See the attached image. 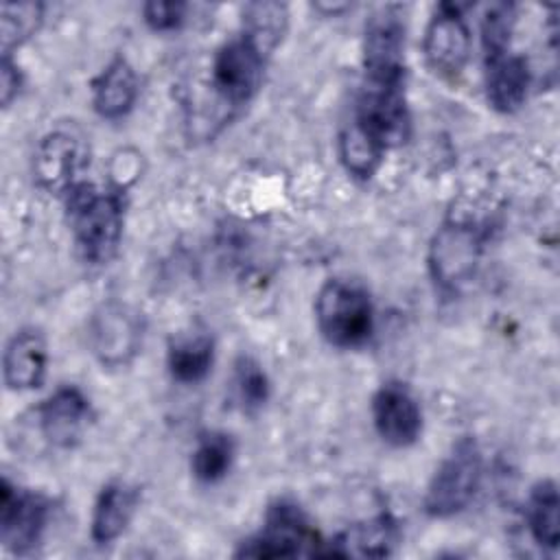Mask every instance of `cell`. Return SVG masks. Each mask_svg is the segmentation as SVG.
Instances as JSON below:
<instances>
[{"instance_id": "cell-15", "label": "cell", "mask_w": 560, "mask_h": 560, "mask_svg": "<svg viewBox=\"0 0 560 560\" xmlns=\"http://www.w3.org/2000/svg\"><path fill=\"white\" fill-rule=\"evenodd\" d=\"M483 88L492 109L501 114L518 112L532 88L529 61L512 50L483 57Z\"/></svg>"}, {"instance_id": "cell-21", "label": "cell", "mask_w": 560, "mask_h": 560, "mask_svg": "<svg viewBox=\"0 0 560 560\" xmlns=\"http://www.w3.org/2000/svg\"><path fill=\"white\" fill-rule=\"evenodd\" d=\"M527 529L540 549H558L560 542V494L553 479H540L527 497Z\"/></svg>"}, {"instance_id": "cell-26", "label": "cell", "mask_w": 560, "mask_h": 560, "mask_svg": "<svg viewBox=\"0 0 560 560\" xmlns=\"http://www.w3.org/2000/svg\"><path fill=\"white\" fill-rule=\"evenodd\" d=\"M44 20L42 2H4L0 18V50L11 55L18 46L31 39Z\"/></svg>"}, {"instance_id": "cell-16", "label": "cell", "mask_w": 560, "mask_h": 560, "mask_svg": "<svg viewBox=\"0 0 560 560\" xmlns=\"http://www.w3.org/2000/svg\"><path fill=\"white\" fill-rule=\"evenodd\" d=\"M398 538V523L389 514H378L346 527L332 540H324L322 558H385Z\"/></svg>"}, {"instance_id": "cell-8", "label": "cell", "mask_w": 560, "mask_h": 560, "mask_svg": "<svg viewBox=\"0 0 560 560\" xmlns=\"http://www.w3.org/2000/svg\"><path fill=\"white\" fill-rule=\"evenodd\" d=\"M144 322L129 304H101L88 326L90 348L94 357L107 368L127 365L142 348Z\"/></svg>"}, {"instance_id": "cell-14", "label": "cell", "mask_w": 560, "mask_h": 560, "mask_svg": "<svg viewBox=\"0 0 560 560\" xmlns=\"http://www.w3.org/2000/svg\"><path fill=\"white\" fill-rule=\"evenodd\" d=\"M88 164V153L83 144L66 131H50L44 136L33 155V173L37 184L63 197L74 184H79V175Z\"/></svg>"}, {"instance_id": "cell-23", "label": "cell", "mask_w": 560, "mask_h": 560, "mask_svg": "<svg viewBox=\"0 0 560 560\" xmlns=\"http://www.w3.org/2000/svg\"><path fill=\"white\" fill-rule=\"evenodd\" d=\"M385 153L387 151L352 120L339 131V160L348 175L354 179L365 182L374 177L383 164Z\"/></svg>"}, {"instance_id": "cell-10", "label": "cell", "mask_w": 560, "mask_h": 560, "mask_svg": "<svg viewBox=\"0 0 560 560\" xmlns=\"http://www.w3.org/2000/svg\"><path fill=\"white\" fill-rule=\"evenodd\" d=\"M422 52L427 66L444 77L455 79L470 57V28L459 4L440 2L427 24Z\"/></svg>"}, {"instance_id": "cell-27", "label": "cell", "mask_w": 560, "mask_h": 560, "mask_svg": "<svg viewBox=\"0 0 560 560\" xmlns=\"http://www.w3.org/2000/svg\"><path fill=\"white\" fill-rule=\"evenodd\" d=\"M514 22H516V7L512 2H497L488 7L481 20L483 57H492L510 50Z\"/></svg>"}, {"instance_id": "cell-1", "label": "cell", "mask_w": 560, "mask_h": 560, "mask_svg": "<svg viewBox=\"0 0 560 560\" xmlns=\"http://www.w3.org/2000/svg\"><path fill=\"white\" fill-rule=\"evenodd\" d=\"M61 199L81 258L88 265H107L118 252L125 228L120 190L81 179Z\"/></svg>"}, {"instance_id": "cell-19", "label": "cell", "mask_w": 560, "mask_h": 560, "mask_svg": "<svg viewBox=\"0 0 560 560\" xmlns=\"http://www.w3.org/2000/svg\"><path fill=\"white\" fill-rule=\"evenodd\" d=\"M140 503V490L122 479L107 481L92 508L90 518V536L96 545H109L116 538L122 536V532L129 527L136 510Z\"/></svg>"}, {"instance_id": "cell-22", "label": "cell", "mask_w": 560, "mask_h": 560, "mask_svg": "<svg viewBox=\"0 0 560 560\" xmlns=\"http://www.w3.org/2000/svg\"><path fill=\"white\" fill-rule=\"evenodd\" d=\"M236 457L232 435L223 431H206L197 438L190 455V472L199 483L212 486L228 477Z\"/></svg>"}, {"instance_id": "cell-9", "label": "cell", "mask_w": 560, "mask_h": 560, "mask_svg": "<svg viewBox=\"0 0 560 560\" xmlns=\"http://www.w3.org/2000/svg\"><path fill=\"white\" fill-rule=\"evenodd\" d=\"M50 518V501L35 492L0 481V542L13 553L31 551L44 536Z\"/></svg>"}, {"instance_id": "cell-25", "label": "cell", "mask_w": 560, "mask_h": 560, "mask_svg": "<svg viewBox=\"0 0 560 560\" xmlns=\"http://www.w3.org/2000/svg\"><path fill=\"white\" fill-rule=\"evenodd\" d=\"M289 26V9L280 2H252L243 9L241 31L262 44L269 52L278 48Z\"/></svg>"}, {"instance_id": "cell-13", "label": "cell", "mask_w": 560, "mask_h": 560, "mask_svg": "<svg viewBox=\"0 0 560 560\" xmlns=\"http://www.w3.org/2000/svg\"><path fill=\"white\" fill-rule=\"evenodd\" d=\"M370 407L374 429L385 444L407 448L418 442L422 433V409L402 381L383 383L374 392Z\"/></svg>"}, {"instance_id": "cell-4", "label": "cell", "mask_w": 560, "mask_h": 560, "mask_svg": "<svg viewBox=\"0 0 560 560\" xmlns=\"http://www.w3.org/2000/svg\"><path fill=\"white\" fill-rule=\"evenodd\" d=\"M238 558H295L324 556V538L313 527L300 505L278 499L267 508L262 529L243 540L236 549Z\"/></svg>"}, {"instance_id": "cell-2", "label": "cell", "mask_w": 560, "mask_h": 560, "mask_svg": "<svg viewBox=\"0 0 560 560\" xmlns=\"http://www.w3.org/2000/svg\"><path fill=\"white\" fill-rule=\"evenodd\" d=\"M315 324L335 348H361L374 335V304L370 293L348 280H328L315 298Z\"/></svg>"}, {"instance_id": "cell-6", "label": "cell", "mask_w": 560, "mask_h": 560, "mask_svg": "<svg viewBox=\"0 0 560 560\" xmlns=\"http://www.w3.org/2000/svg\"><path fill=\"white\" fill-rule=\"evenodd\" d=\"M483 252L481 232L468 223L448 219L431 238L429 245V273L444 293L459 291L472 280Z\"/></svg>"}, {"instance_id": "cell-28", "label": "cell", "mask_w": 560, "mask_h": 560, "mask_svg": "<svg viewBox=\"0 0 560 560\" xmlns=\"http://www.w3.org/2000/svg\"><path fill=\"white\" fill-rule=\"evenodd\" d=\"M188 15L186 2H147L142 4V20L144 24L155 33H171L182 28Z\"/></svg>"}, {"instance_id": "cell-12", "label": "cell", "mask_w": 560, "mask_h": 560, "mask_svg": "<svg viewBox=\"0 0 560 560\" xmlns=\"http://www.w3.org/2000/svg\"><path fill=\"white\" fill-rule=\"evenodd\" d=\"M42 438L57 448H72L94 422L90 398L77 385H59L35 407Z\"/></svg>"}, {"instance_id": "cell-17", "label": "cell", "mask_w": 560, "mask_h": 560, "mask_svg": "<svg viewBox=\"0 0 560 560\" xmlns=\"http://www.w3.org/2000/svg\"><path fill=\"white\" fill-rule=\"evenodd\" d=\"M48 365L46 339L35 328L18 330L4 346L2 376L11 392H28L44 383Z\"/></svg>"}, {"instance_id": "cell-11", "label": "cell", "mask_w": 560, "mask_h": 560, "mask_svg": "<svg viewBox=\"0 0 560 560\" xmlns=\"http://www.w3.org/2000/svg\"><path fill=\"white\" fill-rule=\"evenodd\" d=\"M363 70L365 81L405 83V24L392 7L376 11L365 22Z\"/></svg>"}, {"instance_id": "cell-24", "label": "cell", "mask_w": 560, "mask_h": 560, "mask_svg": "<svg viewBox=\"0 0 560 560\" xmlns=\"http://www.w3.org/2000/svg\"><path fill=\"white\" fill-rule=\"evenodd\" d=\"M232 398L243 413L260 411L271 396V381L265 368L249 354H241L232 370Z\"/></svg>"}, {"instance_id": "cell-5", "label": "cell", "mask_w": 560, "mask_h": 560, "mask_svg": "<svg viewBox=\"0 0 560 560\" xmlns=\"http://www.w3.org/2000/svg\"><path fill=\"white\" fill-rule=\"evenodd\" d=\"M269 57L271 52L243 31L223 42L210 66L214 94L230 107L247 105L262 85Z\"/></svg>"}, {"instance_id": "cell-29", "label": "cell", "mask_w": 560, "mask_h": 560, "mask_svg": "<svg viewBox=\"0 0 560 560\" xmlns=\"http://www.w3.org/2000/svg\"><path fill=\"white\" fill-rule=\"evenodd\" d=\"M22 90V72L18 68V63L11 59V55H2L0 61V98L2 105L9 107L13 98H18Z\"/></svg>"}, {"instance_id": "cell-7", "label": "cell", "mask_w": 560, "mask_h": 560, "mask_svg": "<svg viewBox=\"0 0 560 560\" xmlns=\"http://www.w3.org/2000/svg\"><path fill=\"white\" fill-rule=\"evenodd\" d=\"M352 122H357L385 151L405 144L411 136L405 83L365 81L357 98Z\"/></svg>"}, {"instance_id": "cell-18", "label": "cell", "mask_w": 560, "mask_h": 560, "mask_svg": "<svg viewBox=\"0 0 560 560\" xmlns=\"http://www.w3.org/2000/svg\"><path fill=\"white\" fill-rule=\"evenodd\" d=\"M92 107L105 120L125 118L140 94V79L127 57H114L90 83Z\"/></svg>"}, {"instance_id": "cell-3", "label": "cell", "mask_w": 560, "mask_h": 560, "mask_svg": "<svg viewBox=\"0 0 560 560\" xmlns=\"http://www.w3.org/2000/svg\"><path fill=\"white\" fill-rule=\"evenodd\" d=\"M483 477V455L475 438L464 435L438 464L429 479L422 508L431 518H448L464 512Z\"/></svg>"}, {"instance_id": "cell-20", "label": "cell", "mask_w": 560, "mask_h": 560, "mask_svg": "<svg viewBox=\"0 0 560 560\" xmlns=\"http://www.w3.org/2000/svg\"><path fill=\"white\" fill-rule=\"evenodd\" d=\"M214 365V339L210 335L197 332L177 337L168 343L166 368L173 381L182 385L201 383Z\"/></svg>"}]
</instances>
